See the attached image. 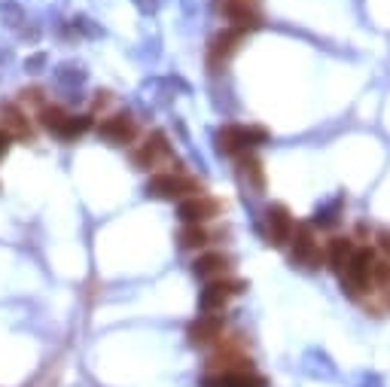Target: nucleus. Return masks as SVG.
Segmentation results:
<instances>
[{"instance_id": "nucleus-1", "label": "nucleus", "mask_w": 390, "mask_h": 387, "mask_svg": "<svg viewBox=\"0 0 390 387\" xmlns=\"http://www.w3.org/2000/svg\"><path fill=\"white\" fill-rule=\"evenodd\" d=\"M146 196L153 198H183V196H201L199 180L183 177V174H156L146 183Z\"/></svg>"}, {"instance_id": "nucleus-2", "label": "nucleus", "mask_w": 390, "mask_h": 387, "mask_svg": "<svg viewBox=\"0 0 390 387\" xmlns=\"http://www.w3.org/2000/svg\"><path fill=\"white\" fill-rule=\"evenodd\" d=\"M372 262H375V256L369 247H363V250H354V256H351V262L345 265V272H341V281L348 284V290L351 293H360V290H366L369 287V272H372Z\"/></svg>"}, {"instance_id": "nucleus-3", "label": "nucleus", "mask_w": 390, "mask_h": 387, "mask_svg": "<svg viewBox=\"0 0 390 387\" xmlns=\"http://www.w3.org/2000/svg\"><path fill=\"white\" fill-rule=\"evenodd\" d=\"M265 226H268V244H272V247H284L293 238L290 208L281 205V201H275V205L265 210Z\"/></svg>"}, {"instance_id": "nucleus-4", "label": "nucleus", "mask_w": 390, "mask_h": 387, "mask_svg": "<svg viewBox=\"0 0 390 387\" xmlns=\"http://www.w3.org/2000/svg\"><path fill=\"white\" fill-rule=\"evenodd\" d=\"M217 214H220V201L210 196H189V198H183L177 208V217L187 226H199L204 220H213Z\"/></svg>"}, {"instance_id": "nucleus-5", "label": "nucleus", "mask_w": 390, "mask_h": 387, "mask_svg": "<svg viewBox=\"0 0 390 387\" xmlns=\"http://www.w3.org/2000/svg\"><path fill=\"white\" fill-rule=\"evenodd\" d=\"M247 290V284L244 281H222V278H217V281H210L208 287H204V293H201V308L208 311H222V305L232 299V296H238V293H244Z\"/></svg>"}, {"instance_id": "nucleus-6", "label": "nucleus", "mask_w": 390, "mask_h": 387, "mask_svg": "<svg viewBox=\"0 0 390 387\" xmlns=\"http://www.w3.org/2000/svg\"><path fill=\"white\" fill-rule=\"evenodd\" d=\"M222 13L235 22L238 31H256V27H259L256 0H222Z\"/></svg>"}, {"instance_id": "nucleus-7", "label": "nucleus", "mask_w": 390, "mask_h": 387, "mask_svg": "<svg viewBox=\"0 0 390 387\" xmlns=\"http://www.w3.org/2000/svg\"><path fill=\"white\" fill-rule=\"evenodd\" d=\"M293 262L305 265V269H317V265H320V247H317V241H314V235H311L308 226L296 229V238H293Z\"/></svg>"}, {"instance_id": "nucleus-8", "label": "nucleus", "mask_w": 390, "mask_h": 387, "mask_svg": "<svg viewBox=\"0 0 390 387\" xmlns=\"http://www.w3.org/2000/svg\"><path fill=\"white\" fill-rule=\"evenodd\" d=\"M98 134L104 137V141H110V144H128V141H134L137 125H134V119L128 113H116V116H110V119L101 122Z\"/></svg>"}, {"instance_id": "nucleus-9", "label": "nucleus", "mask_w": 390, "mask_h": 387, "mask_svg": "<svg viewBox=\"0 0 390 387\" xmlns=\"http://www.w3.org/2000/svg\"><path fill=\"white\" fill-rule=\"evenodd\" d=\"M171 153V146H168V137H165L162 132H153L150 137L144 141V146L134 153V165L137 168H144V171H150L156 162L165 159V156Z\"/></svg>"}, {"instance_id": "nucleus-10", "label": "nucleus", "mask_w": 390, "mask_h": 387, "mask_svg": "<svg viewBox=\"0 0 390 387\" xmlns=\"http://www.w3.org/2000/svg\"><path fill=\"white\" fill-rule=\"evenodd\" d=\"M241 40H244V31H238V27H229V31H220L217 37H213V40H210V49H208V61H210V68H217L220 61L232 58Z\"/></svg>"}, {"instance_id": "nucleus-11", "label": "nucleus", "mask_w": 390, "mask_h": 387, "mask_svg": "<svg viewBox=\"0 0 390 387\" xmlns=\"http://www.w3.org/2000/svg\"><path fill=\"white\" fill-rule=\"evenodd\" d=\"M222 333V317L220 315H199V320H192L187 336L192 345H210L213 338H220Z\"/></svg>"}, {"instance_id": "nucleus-12", "label": "nucleus", "mask_w": 390, "mask_h": 387, "mask_svg": "<svg viewBox=\"0 0 390 387\" xmlns=\"http://www.w3.org/2000/svg\"><path fill=\"white\" fill-rule=\"evenodd\" d=\"M201 387H265V379L253 372H220V375H208Z\"/></svg>"}, {"instance_id": "nucleus-13", "label": "nucleus", "mask_w": 390, "mask_h": 387, "mask_svg": "<svg viewBox=\"0 0 390 387\" xmlns=\"http://www.w3.org/2000/svg\"><path fill=\"white\" fill-rule=\"evenodd\" d=\"M195 274L199 278H210V281H217V278H222V274L229 272V256L226 253H204V256H199L195 260Z\"/></svg>"}, {"instance_id": "nucleus-14", "label": "nucleus", "mask_w": 390, "mask_h": 387, "mask_svg": "<svg viewBox=\"0 0 390 387\" xmlns=\"http://www.w3.org/2000/svg\"><path fill=\"white\" fill-rule=\"evenodd\" d=\"M0 119H4V132L9 137H31L27 119L15 104H0Z\"/></svg>"}, {"instance_id": "nucleus-15", "label": "nucleus", "mask_w": 390, "mask_h": 387, "mask_svg": "<svg viewBox=\"0 0 390 387\" xmlns=\"http://www.w3.org/2000/svg\"><path fill=\"white\" fill-rule=\"evenodd\" d=\"M354 241L351 238H332L329 241V269L336 272V274H341L345 272V265L351 262V256H354Z\"/></svg>"}, {"instance_id": "nucleus-16", "label": "nucleus", "mask_w": 390, "mask_h": 387, "mask_svg": "<svg viewBox=\"0 0 390 387\" xmlns=\"http://www.w3.org/2000/svg\"><path fill=\"white\" fill-rule=\"evenodd\" d=\"M217 150L226 153V156H235L244 150V144H241V125H226L222 132L217 134Z\"/></svg>"}, {"instance_id": "nucleus-17", "label": "nucleus", "mask_w": 390, "mask_h": 387, "mask_svg": "<svg viewBox=\"0 0 390 387\" xmlns=\"http://www.w3.org/2000/svg\"><path fill=\"white\" fill-rule=\"evenodd\" d=\"M92 128V116H64V122L58 128V137L64 141H73V137H82Z\"/></svg>"}, {"instance_id": "nucleus-18", "label": "nucleus", "mask_w": 390, "mask_h": 387, "mask_svg": "<svg viewBox=\"0 0 390 387\" xmlns=\"http://www.w3.org/2000/svg\"><path fill=\"white\" fill-rule=\"evenodd\" d=\"M208 244V232L201 226H183L180 229V247L183 250H199Z\"/></svg>"}, {"instance_id": "nucleus-19", "label": "nucleus", "mask_w": 390, "mask_h": 387, "mask_svg": "<svg viewBox=\"0 0 390 387\" xmlns=\"http://www.w3.org/2000/svg\"><path fill=\"white\" fill-rule=\"evenodd\" d=\"M241 174L253 180V186H256V189H263V186H265V177H263V162H259L256 156H244V159H241Z\"/></svg>"}, {"instance_id": "nucleus-20", "label": "nucleus", "mask_w": 390, "mask_h": 387, "mask_svg": "<svg viewBox=\"0 0 390 387\" xmlns=\"http://www.w3.org/2000/svg\"><path fill=\"white\" fill-rule=\"evenodd\" d=\"M61 122H64V113H61V107H43V110H40V125L46 128V132L58 134Z\"/></svg>"}, {"instance_id": "nucleus-21", "label": "nucleus", "mask_w": 390, "mask_h": 387, "mask_svg": "<svg viewBox=\"0 0 390 387\" xmlns=\"http://www.w3.org/2000/svg\"><path fill=\"white\" fill-rule=\"evenodd\" d=\"M265 141H268L265 128H259V125L241 128V144H244V146H259V144H265Z\"/></svg>"}, {"instance_id": "nucleus-22", "label": "nucleus", "mask_w": 390, "mask_h": 387, "mask_svg": "<svg viewBox=\"0 0 390 387\" xmlns=\"http://www.w3.org/2000/svg\"><path fill=\"white\" fill-rule=\"evenodd\" d=\"M341 210V201H332L329 208H323V210H317V214H314V223L317 226H336V214Z\"/></svg>"}, {"instance_id": "nucleus-23", "label": "nucleus", "mask_w": 390, "mask_h": 387, "mask_svg": "<svg viewBox=\"0 0 390 387\" xmlns=\"http://www.w3.org/2000/svg\"><path fill=\"white\" fill-rule=\"evenodd\" d=\"M40 68H46V52H37V55H31V58L25 61V70H31V73H37Z\"/></svg>"}, {"instance_id": "nucleus-24", "label": "nucleus", "mask_w": 390, "mask_h": 387, "mask_svg": "<svg viewBox=\"0 0 390 387\" xmlns=\"http://www.w3.org/2000/svg\"><path fill=\"white\" fill-rule=\"evenodd\" d=\"M134 4L141 6L144 13H156V9H159V4H162V0H134Z\"/></svg>"}, {"instance_id": "nucleus-25", "label": "nucleus", "mask_w": 390, "mask_h": 387, "mask_svg": "<svg viewBox=\"0 0 390 387\" xmlns=\"http://www.w3.org/2000/svg\"><path fill=\"white\" fill-rule=\"evenodd\" d=\"M378 247L390 256V229H384V232H378Z\"/></svg>"}, {"instance_id": "nucleus-26", "label": "nucleus", "mask_w": 390, "mask_h": 387, "mask_svg": "<svg viewBox=\"0 0 390 387\" xmlns=\"http://www.w3.org/2000/svg\"><path fill=\"white\" fill-rule=\"evenodd\" d=\"M9 150V134L4 132V128H0V156H4Z\"/></svg>"}]
</instances>
